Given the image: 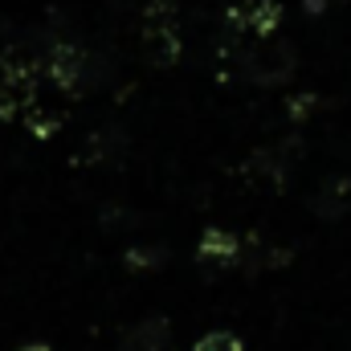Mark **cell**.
<instances>
[{
    "label": "cell",
    "instance_id": "cell-2",
    "mask_svg": "<svg viewBox=\"0 0 351 351\" xmlns=\"http://www.w3.org/2000/svg\"><path fill=\"white\" fill-rule=\"evenodd\" d=\"M127 147V139H123V131H114V127H102V131H94L86 139V152H82V160L86 164H110V160H119V152Z\"/></svg>",
    "mask_w": 351,
    "mask_h": 351
},
{
    "label": "cell",
    "instance_id": "cell-3",
    "mask_svg": "<svg viewBox=\"0 0 351 351\" xmlns=\"http://www.w3.org/2000/svg\"><path fill=\"white\" fill-rule=\"evenodd\" d=\"M143 53L156 66H172L180 58V37L176 29H143Z\"/></svg>",
    "mask_w": 351,
    "mask_h": 351
},
{
    "label": "cell",
    "instance_id": "cell-5",
    "mask_svg": "<svg viewBox=\"0 0 351 351\" xmlns=\"http://www.w3.org/2000/svg\"><path fill=\"white\" fill-rule=\"evenodd\" d=\"M196 351H237V339L217 331V335H204V339L196 343Z\"/></svg>",
    "mask_w": 351,
    "mask_h": 351
},
{
    "label": "cell",
    "instance_id": "cell-6",
    "mask_svg": "<svg viewBox=\"0 0 351 351\" xmlns=\"http://www.w3.org/2000/svg\"><path fill=\"white\" fill-rule=\"evenodd\" d=\"M16 351H49V343H25V348H16Z\"/></svg>",
    "mask_w": 351,
    "mask_h": 351
},
{
    "label": "cell",
    "instance_id": "cell-1",
    "mask_svg": "<svg viewBox=\"0 0 351 351\" xmlns=\"http://www.w3.org/2000/svg\"><path fill=\"white\" fill-rule=\"evenodd\" d=\"M168 343H172L168 319H143V323H135V327L123 335L119 351H168Z\"/></svg>",
    "mask_w": 351,
    "mask_h": 351
},
{
    "label": "cell",
    "instance_id": "cell-4",
    "mask_svg": "<svg viewBox=\"0 0 351 351\" xmlns=\"http://www.w3.org/2000/svg\"><path fill=\"white\" fill-rule=\"evenodd\" d=\"M200 258H204V262H229V258H233V237H225L221 229L204 233V241H200Z\"/></svg>",
    "mask_w": 351,
    "mask_h": 351
}]
</instances>
